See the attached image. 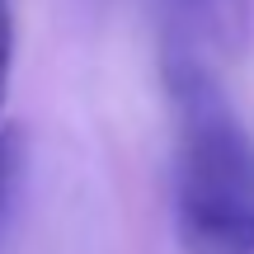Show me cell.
<instances>
[{"instance_id":"obj_1","label":"cell","mask_w":254,"mask_h":254,"mask_svg":"<svg viewBox=\"0 0 254 254\" xmlns=\"http://www.w3.org/2000/svg\"><path fill=\"white\" fill-rule=\"evenodd\" d=\"M174 231L189 254H254V136L202 71H174Z\"/></svg>"},{"instance_id":"obj_2","label":"cell","mask_w":254,"mask_h":254,"mask_svg":"<svg viewBox=\"0 0 254 254\" xmlns=\"http://www.w3.org/2000/svg\"><path fill=\"white\" fill-rule=\"evenodd\" d=\"M19 165H24V136L14 127H5L0 132V212L9 207V198L19 189Z\"/></svg>"},{"instance_id":"obj_3","label":"cell","mask_w":254,"mask_h":254,"mask_svg":"<svg viewBox=\"0 0 254 254\" xmlns=\"http://www.w3.org/2000/svg\"><path fill=\"white\" fill-rule=\"evenodd\" d=\"M9 66H14V9L9 0H0V113H5L9 94Z\"/></svg>"}]
</instances>
